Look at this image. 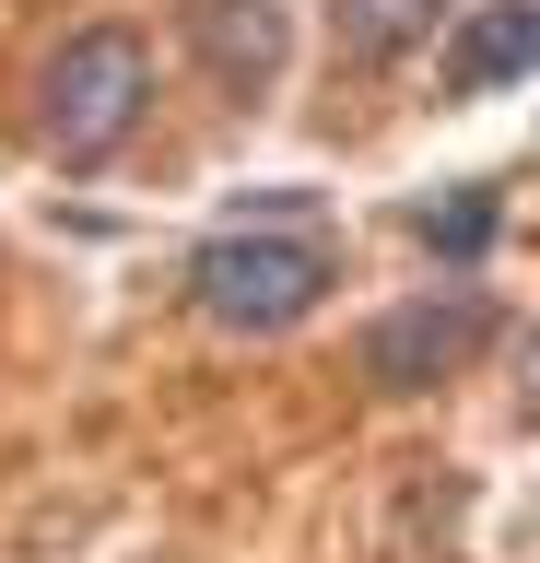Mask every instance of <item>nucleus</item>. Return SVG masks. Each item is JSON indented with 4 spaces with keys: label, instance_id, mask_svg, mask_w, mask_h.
<instances>
[{
    "label": "nucleus",
    "instance_id": "0eeeda50",
    "mask_svg": "<svg viewBox=\"0 0 540 563\" xmlns=\"http://www.w3.org/2000/svg\"><path fill=\"white\" fill-rule=\"evenodd\" d=\"M494 188H459V200H423V211H411V235H423L434 246V258H482V246H494Z\"/></svg>",
    "mask_w": 540,
    "mask_h": 563
},
{
    "label": "nucleus",
    "instance_id": "20e7f679",
    "mask_svg": "<svg viewBox=\"0 0 540 563\" xmlns=\"http://www.w3.org/2000/svg\"><path fill=\"white\" fill-rule=\"evenodd\" d=\"M177 35H188V59H200V82L235 95V106H258L283 82V59H294L283 0H177Z\"/></svg>",
    "mask_w": 540,
    "mask_h": 563
},
{
    "label": "nucleus",
    "instance_id": "6e6552de",
    "mask_svg": "<svg viewBox=\"0 0 540 563\" xmlns=\"http://www.w3.org/2000/svg\"><path fill=\"white\" fill-rule=\"evenodd\" d=\"M529 376H540V341H529ZM517 399H529V422H540V387H517Z\"/></svg>",
    "mask_w": 540,
    "mask_h": 563
},
{
    "label": "nucleus",
    "instance_id": "f257e3e1",
    "mask_svg": "<svg viewBox=\"0 0 540 563\" xmlns=\"http://www.w3.org/2000/svg\"><path fill=\"white\" fill-rule=\"evenodd\" d=\"M329 282H341V246L318 235V200H306V188H271V200H247L223 235H200L188 306L212 317V329L271 341V329H294V317L329 306Z\"/></svg>",
    "mask_w": 540,
    "mask_h": 563
},
{
    "label": "nucleus",
    "instance_id": "39448f33",
    "mask_svg": "<svg viewBox=\"0 0 540 563\" xmlns=\"http://www.w3.org/2000/svg\"><path fill=\"white\" fill-rule=\"evenodd\" d=\"M540 70V0H470L447 24V95H517Z\"/></svg>",
    "mask_w": 540,
    "mask_h": 563
},
{
    "label": "nucleus",
    "instance_id": "423d86ee",
    "mask_svg": "<svg viewBox=\"0 0 540 563\" xmlns=\"http://www.w3.org/2000/svg\"><path fill=\"white\" fill-rule=\"evenodd\" d=\"M434 24H447V0H329V35H341V59H353V70L411 59Z\"/></svg>",
    "mask_w": 540,
    "mask_h": 563
},
{
    "label": "nucleus",
    "instance_id": "7ed1b4c3",
    "mask_svg": "<svg viewBox=\"0 0 540 563\" xmlns=\"http://www.w3.org/2000/svg\"><path fill=\"white\" fill-rule=\"evenodd\" d=\"M494 341H505L494 294H482V282H434V294H411V306H388L364 329V376L388 387V399H423V387L470 376Z\"/></svg>",
    "mask_w": 540,
    "mask_h": 563
},
{
    "label": "nucleus",
    "instance_id": "f03ea898",
    "mask_svg": "<svg viewBox=\"0 0 540 563\" xmlns=\"http://www.w3.org/2000/svg\"><path fill=\"white\" fill-rule=\"evenodd\" d=\"M142 106H153V47L130 24H82V35H59V59L36 82V141L59 165H107L142 130Z\"/></svg>",
    "mask_w": 540,
    "mask_h": 563
}]
</instances>
